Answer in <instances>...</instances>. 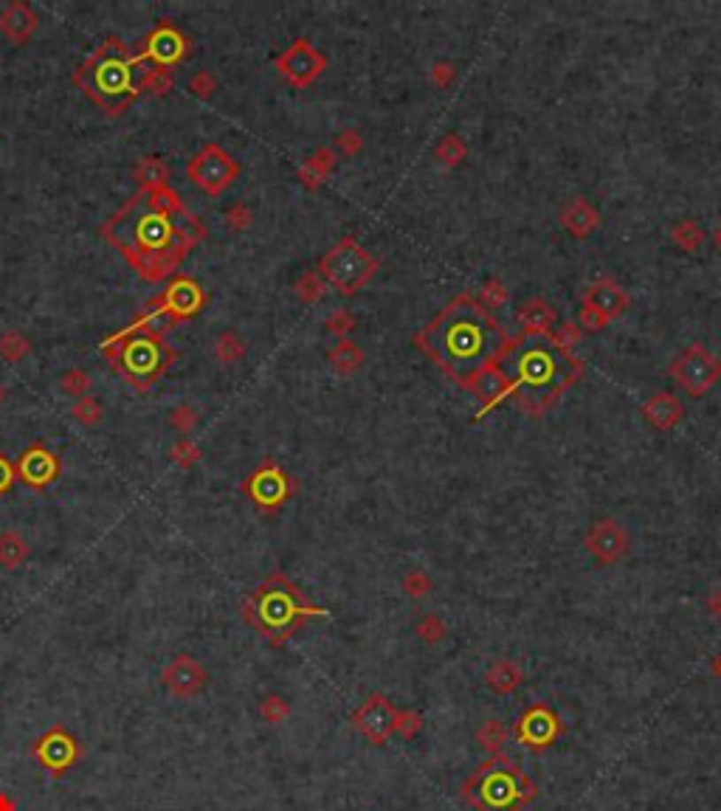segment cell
Masks as SVG:
<instances>
[{"mask_svg":"<svg viewBox=\"0 0 721 811\" xmlns=\"http://www.w3.org/2000/svg\"><path fill=\"white\" fill-rule=\"evenodd\" d=\"M510 339L513 335L502 327V321L477 296L463 290L414 335V347H420L454 384L465 389L504 356Z\"/></svg>","mask_w":721,"mask_h":811,"instance_id":"obj_1","label":"cell"},{"mask_svg":"<svg viewBox=\"0 0 721 811\" xmlns=\"http://www.w3.org/2000/svg\"><path fill=\"white\" fill-rule=\"evenodd\" d=\"M496 370L504 380V397H513L525 415L541 417L566 389L578 384L584 361L558 339V333L525 330L510 339Z\"/></svg>","mask_w":721,"mask_h":811,"instance_id":"obj_2","label":"cell"},{"mask_svg":"<svg viewBox=\"0 0 721 811\" xmlns=\"http://www.w3.org/2000/svg\"><path fill=\"white\" fill-rule=\"evenodd\" d=\"M327 611L304 601L299 586H294L285 575L265 578L254 594L242 601V617L245 623L263 634L273 648L294 634L304 620L325 617Z\"/></svg>","mask_w":721,"mask_h":811,"instance_id":"obj_3","label":"cell"},{"mask_svg":"<svg viewBox=\"0 0 721 811\" xmlns=\"http://www.w3.org/2000/svg\"><path fill=\"white\" fill-rule=\"evenodd\" d=\"M135 63V54L119 37H111L99 45L94 57L85 59V65L76 71L73 82L85 94L99 102L107 113L119 116L135 99V85L130 76V65Z\"/></svg>","mask_w":721,"mask_h":811,"instance_id":"obj_4","label":"cell"},{"mask_svg":"<svg viewBox=\"0 0 721 811\" xmlns=\"http://www.w3.org/2000/svg\"><path fill=\"white\" fill-rule=\"evenodd\" d=\"M459 794L477 811H521L530 800H535L539 786L516 761L494 755L479 763V769L465 780Z\"/></svg>","mask_w":721,"mask_h":811,"instance_id":"obj_5","label":"cell"},{"mask_svg":"<svg viewBox=\"0 0 721 811\" xmlns=\"http://www.w3.org/2000/svg\"><path fill=\"white\" fill-rule=\"evenodd\" d=\"M378 259L356 237H341L318 259V277L333 285L341 296H352L378 273Z\"/></svg>","mask_w":721,"mask_h":811,"instance_id":"obj_6","label":"cell"},{"mask_svg":"<svg viewBox=\"0 0 721 811\" xmlns=\"http://www.w3.org/2000/svg\"><path fill=\"white\" fill-rule=\"evenodd\" d=\"M125 341H121V356L116 361L119 372L130 380V386L138 392H147L156 380L170 370V363L175 361V349L166 347L161 339H152V335H142L125 330Z\"/></svg>","mask_w":721,"mask_h":811,"instance_id":"obj_7","label":"cell"},{"mask_svg":"<svg viewBox=\"0 0 721 811\" xmlns=\"http://www.w3.org/2000/svg\"><path fill=\"white\" fill-rule=\"evenodd\" d=\"M668 375L687 397H704L721 380V361L704 344H690L671 361Z\"/></svg>","mask_w":721,"mask_h":811,"instance_id":"obj_8","label":"cell"},{"mask_svg":"<svg viewBox=\"0 0 721 811\" xmlns=\"http://www.w3.org/2000/svg\"><path fill=\"white\" fill-rule=\"evenodd\" d=\"M628 304H632V296L623 285H617L615 279H597L584 290V299H580V313H578V325L584 330H603L609 321L620 318Z\"/></svg>","mask_w":721,"mask_h":811,"instance_id":"obj_9","label":"cell"},{"mask_svg":"<svg viewBox=\"0 0 721 811\" xmlns=\"http://www.w3.org/2000/svg\"><path fill=\"white\" fill-rule=\"evenodd\" d=\"M187 175L197 189L218 197L223 195L240 175V164L232 152H226L220 144H206L197 156L189 161Z\"/></svg>","mask_w":721,"mask_h":811,"instance_id":"obj_10","label":"cell"},{"mask_svg":"<svg viewBox=\"0 0 721 811\" xmlns=\"http://www.w3.org/2000/svg\"><path fill=\"white\" fill-rule=\"evenodd\" d=\"M294 491H296L294 479H290L276 463H271V459L259 468H254L242 482V493L263 513H276L290 496H294Z\"/></svg>","mask_w":721,"mask_h":811,"instance_id":"obj_11","label":"cell"},{"mask_svg":"<svg viewBox=\"0 0 721 811\" xmlns=\"http://www.w3.org/2000/svg\"><path fill=\"white\" fill-rule=\"evenodd\" d=\"M276 71L285 82H290L294 88H311L321 73L327 68V57L321 54L311 40H294L288 49L276 57Z\"/></svg>","mask_w":721,"mask_h":811,"instance_id":"obj_12","label":"cell"},{"mask_svg":"<svg viewBox=\"0 0 721 811\" xmlns=\"http://www.w3.org/2000/svg\"><path fill=\"white\" fill-rule=\"evenodd\" d=\"M32 755L40 761V767L51 777H63L76 761L82 758V744L76 741L73 732H68L63 724H54L49 732L35 741Z\"/></svg>","mask_w":721,"mask_h":811,"instance_id":"obj_13","label":"cell"},{"mask_svg":"<svg viewBox=\"0 0 721 811\" xmlns=\"http://www.w3.org/2000/svg\"><path fill=\"white\" fill-rule=\"evenodd\" d=\"M584 547L589 549V555L594 561H601L603 566H611L628 555V549H632V535H628V530L617 522V518L603 516L587 530Z\"/></svg>","mask_w":721,"mask_h":811,"instance_id":"obj_14","label":"cell"},{"mask_svg":"<svg viewBox=\"0 0 721 811\" xmlns=\"http://www.w3.org/2000/svg\"><path fill=\"white\" fill-rule=\"evenodd\" d=\"M187 54H189L187 34H183L180 28H175L170 20H161L147 34L144 49L135 54V63L138 59H152L158 68H170V65L180 63V59H187Z\"/></svg>","mask_w":721,"mask_h":811,"instance_id":"obj_15","label":"cell"},{"mask_svg":"<svg viewBox=\"0 0 721 811\" xmlns=\"http://www.w3.org/2000/svg\"><path fill=\"white\" fill-rule=\"evenodd\" d=\"M395 715L397 710L392 701L383 693H372L356 713H352V727H356L366 741L383 746L389 741V736H395Z\"/></svg>","mask_w":721,"mask_h":811,"instance_id":"obj_16","label":"cell"},{"mask_svg":"<svg viewBox=\"0 0 721 811\" xmlns=\"http://www.w3.org/2000/svg\"><path fill=\"white\" fill-rule=\"evenodd\" d=\"M564 732V724L556 710H549L547 705H533L518 722V741L525 744L533 753L552 746Z\"/></svg>","mask_w":721,"mask_h":811,"instance_id":"obj_17","label":"cell"},{"mask_svg":"<svg viewBox=\"0 0 721 811\" xmlns=\"http://www.w3.org/2000/svg\"><path fill=\"white\" fill-rule=\"evenodd\" d=\"M14 473H18V479L28 487H35V491H42V487H49L59 479V456L45 448L42 442H32L18 459V465H14Z\"/></svg>","mask_w":721,"mask_h":811,"instance_id":"obj_18","label":"cell"},{"mask_svg":"<svg viewBox=\"0 0 721 811\" xmlns=\"http://www.w3.org/2000/svg\"><path fill=\"white\" fill-rule=\"evenodd\" d=\"M164 687L178 699H192L209 685V670L195 660L192 654H178L175 660L161 670Z\"/></svg>","mask_w":721,"mask_h":811,"instance_id":"obj_19","label":"cell"},{"mask_svg":"<svg viewBox=\"0 0 721 811\" xmlns=\"http://www.w3.org/2000/svg\"><path fill=\"white\" fill-rule=\"evenodd\" d=\"M158 302L164 310H170L175 321H183V318H192L195 313H201V308L206 304V290L192 277H187V273H175L170 285H166V290L158 296Z\"/></svg>","mask_w":721,"mask_h":811,"instance_id":"obj_20","label":"cell"},{"mask_svg":"<svg viewBox=\"0 0 721 811\" xmlns=\"http://www.w3.org/2000/svg\"><path fill=\"white\" fill-rule=\"evenodd\" d=\"M37 11L23 4V0H12V4L0 11V32L6 34L12 45H26L37 32Z\"/></svg>","mask_w":721,"mask_h":811,"instance_id":"obj_21","label":"cell"},{"mask_svg":"<svg viewBox=\"0 0 721 811\" xmlns=\"http://www.w3.org/2000/svg\"><path fill=\"white\" fill-rule=\"evenodd\" d=\"M603 223L601 211L594 209L589 197H572L570 203L561 209V226L566 228V234H572L575 240H587L592 232H597Z\"/></svg>","mask_w":721,"mask_h":811,"instance_id":"obj_22","label":"cell"},{"mask_svg":"<svg viewBox=\"0 0 721 811\" xmlns=\"http://www.w3.org/2000/svg\"><path fill=\"white\" fill-rule=\"evenodd\" d=\"M640 415L646 417L656 432H671V428H677L685 417V406L677 394L671 392H654L646 403H642Z\"/></svg>","mask_w":721,"mask_h":811,"instance_id":"obj_23","label":"cell"},{"mask_svg":"<svg viewBox=\"0 0 721 811\" xmlns=\"http://www.w3.org/2000/svg\"><path fill=\"white\" fill-rule=\"evenodd\" d=\"M516 318L525 325L527 333H552V325L558 321L556 308H549L544 299H527L518 304Z\"/></svg>","mask_w":721,"mask_h":811,"instance_id":"obj_24","label":"cell"},{"mask_svg":"<svg viewBox=\"0 0 721 811\" xmlns=\"http://www.w3.org/2000/svg\"><path fill=\"white\" fill-rule=\"evenodd\" d=\"M133 178L138 183V192L147 195L152 189H161V187H170V166H166L164 158H156V156H147L138 161V166L133 170Z\"/></svg>","mask_w":721,"mask_h":811,"instance_id":"obj_25","label":"cell"},{"mask_svg":"<svg viewBox=\"0 0 721 811\" xmlns=\"http://www.w3.org/2000/svg\"><path fill=\"white\" fill-rule=\"evenodd\" d=\"M173 228H175V240L180 242V249L183 251H192L195 246H201V242L206 240V223L197 218V214H192L189 209H183L178 218H173Z\"/></svg>","mask_w":721,"mask_h":811,"instance_id":"obj_26","label":"cell"},{"mask_svg":"<svg viewBox=\"0 0 721 811\" xmlns=\"http://www.w3.org/2000/svg\"><path fill=\"white\" fill-rule=\"evenodd\" d=\"M485 682H487L490 687H494L496 693L504 696V693H513L516 687H518L521 682H525V673H521V668H518L513 660H508V656H504V660H496L494 665L487 668Z\"/></svg>","mask_w":721,"mask_h":811,"instance_id":"obj_27","label":"cell"},{"mask_svg":"<svg viewBox=\"0 0 721 811\" xmlns=\"http://www.w3.org/2000/svg\"><path fill=\"white\" fill-rule=\"evenodd\" d=\"M28 555H32V547H28L23 532L18 530L0 532V566H4V570H18L20 563H26Z\"/></svg>","mask_w":721,"mask_h":811,"instance_id":"obj_28","label":"cell"},{"mask_svg":"<svg viewBox=\"0 0 721 811\" xmlns=\"http://www.w3.org/2000/svg\"><path fill=\"white\" fill-rule=\"evenodd\" d=\"M330 363H333V370L339 375H344V378L356 375L361 370V363H364V353L352 339H339V344L330 349Z\"/></svg>","mask_w":721,"mask_h":811,"instance_id":"obj_29","label":"cell"},{"mask_svg":"<svg viewBox=\"0 0 721 811\" xmlns=\"http://www.w3.org/2000/svg\"><path fill=\"white\" fill-rule=\"evenodd\" d=\"M333 166H335V152L330 147H321L308 161H304V166L299 170V178H302V183H308L311 189H316L318 183L327 178V172L333 170Z\"/></svg>","mask_w":721,"mask_h":811,"instance_id":"obj_30","label":"cell"},{"mask_svg":"<svg viewBox=\"0 0 721 811\" xmlns=\"http://www.w3.org/2000/svg\"><path fill=\"white\" fill-rule=\"evenodd\" d=\"M144 203H147L150 211L164 214V218H178V214L187 209V206H183V197L173 187H161V189L147 192L144 195Z\"/></svg>","mask_w":721,"mask_h":811,"instance_id":"obj_31","label":"cell"},{"mask_svg":"<svg viewBox=\"0 0 721 811\" xmlns=\"http://www.w3.org/2000/svg\"><path fill=\"white\" fill-rule=\"evenodd\" d=\"M477 744L485 749L487 755L502 753V746L508 744V727L502 724V718H496V715L485 718V722L479 724V730H477Z\"/></svg>","mask_w":721,"mask_h":811,"instance_id":"obj_32","label":"cell"},{"mask_svg":"<svg viewBox=\"0 0 721 811\" xmlns=\"http://www.w3.org/2000/svg\"><path fill=\"white\" fill-rule=\"evenodd\" d=\"M28 353H32V341L26 339V333H20V330H6V333H0V358H4V361L18 363V361H23Z\"/></svg>","mask_w":721,"mask_h":811,"instance_id":"obj_33","label":"cell"},{"mask_svg":"<svg viewBox=\"0 0 721 811\" xmlns=\"http://www.w3.org/2000/svg\"><path fill=\"white\" fill-rule=\"evenodd\" d=\"M671 240L677 242V246H679L682 251L696 254V251L702 249V242H704V232L699 228L696 220H679L677 226H673Z\"/></svg>","mask_w":721,"mask_h":811,"instance_id":"obj_34","label":"cell"},{"mask_svg":"<svg viewBox=\"0 0 721 811\" xmlns=\"http://www.w3.org/2000/svg\"><path fill=\"white\" fill-rule=\"evenodd\" d=\"M138 90H147L152 96H166L173 90V68H150L138 82Z\"/></svg>","mask_w":721,"mask_h":811,"instance_id":"obj_35","label":"cell"},{"mask_svg":"<svg viewBox=\"0 0 721 811\" xmlns=\"http://www.w3.org/2000/svg\"><path fill=\"white\" fill-rule=\"evenodd\" d=\"M245 356V344L240 341L237 333H223L218 341H214V358L220 363H237Z\"/></svg>","mask_w":721,"mask_h":811,"instance_id":"obj_36","label":"cell"},{"mask_svg":"<svg viewBox=\"0 0 721 811\" xmlns=\"http://www.w3.org/2000/svg\"><path fill=\"white\" fill-rule=\"evenodd\" d=\"M296 296H299L304 304H316L321 296H325V279L318 277V271L302 273L299 282H296Z\"/></svg>","mask_w":721,"mask_h":811,"instance_id":"obj_37","label":"cell"},{"mask_svg":"<svg viewBox=\"0 0 721 811\" xmlns=\"http://www.w3.org/2000/svg\"><path fill=\"white\" fill-rule=\"evenodd\" d=\"M465 156H468V147H465V142L459 139L456 133H449L446 139H442V142L437 144V158H440L442 164H449V166L459 164V161H465Z\"/></svg>","mask_w":721,"mask_h":811,"instance_id":"obj_38","label":"cell"},{"mask_svg":"<svg viewBox=\"0 0 721 811\" xmlns=\"http://www.w3.org/2000/svg\"><path fill=\"white\" fill-rule=\"evenodd\" d=\"M71 415H73L76 420H80L82 425L94 428V425L102 423V406H99L96 397L85 394V397H80V401H76V403L71 406Z\"/></svg>","mask_w":721,"mask_h":811,"instance_id":"obj_39","label":"cell"},{"mask_svg":"<svg viewBox=\"0 0 721 811\" xmlns=\"http://www.w3.org/2000/svg\"><path fill=\"white\" fill-rule=\"evenodd\" d=\"M59 386H63V392H68L71 397H85V394H90V386H94V380H90V375L85 372V370H68L63 378H59Z\"/></svg>","mask_w":721,"mask_h":811,"instance_id":"obj_40","label":"cell"},{"mask_svg":"<svg viewBox=\"0 0 721 811\" xmlns=\"http://www.w3.org/2000/svg\"><path fill=\"white\" fill-rule=\"evenodd\" d=\"M259 715H263V722H268V724H280L290 715V705L282 696L271 693V696L263 699V705H259Z\"/></svg>","mask_w":721,"mask_h":811,"instance_id":"obj_41","label":"cell"},{"mask_svg":"<svg viewBox=\"0 0 721 811\" xmlns=\"http://www.w3.org/2000/svg\"><path fill=\"white\" fill-rule=\"evenodd\" d=\"M170 425L175 428V432H180V434L195 432V428H197V411H195L189 403L175 406V409L170 411Z\"/></svg>","mask_w":721,"mask_h":811,"instance_id":"obj_42","label":"cell"},{"mask_svg":"<svg viewBox=\"0 0 721 811\" xmlns=\"http://www.w3.org/2000/svg\"><path fill=\"white\" fill-rule=\"evenodd\" d=\"M414 634L434 646V642H440L442 637H446V623H442L437 615H426L418 625H414Z\"/></svg>","mask_w":721,"mask_h":811,"instance_id":"obj_43","label":"cell"},{"mask_svg":"<svg viewBox=\"0 0 721 811\" xmlns=\"http://www.w3.org/2000/svg\"><path fill=\"white\" fill-rule=\"evenodd\" d=\"M420 727H423L420 713H414V710H397V715H395V732H397V736L414 738V736L420 732Z\"/></svg>","mask_w":721,"mask_h":811,"instance_id":"obj_44","label":"cell"},{"mask_svg":"<svg viewBox=\"0 0 721 811\" xmlns=\"http://www.w3.org/2000/svg\"><path fill=\"white\" fill-rule=\"evenodd\" d=\"M432 578H428L423 570H411L406 578H403V589H406V594L409 598H426L428 592H432Z\"/></svg>","mask_w":721,"mask_h":811,"instance_id":"obj_45","label":"cell"},{"mask_svg":"<svg viewBox=\"0 0 721 811\" xmlns=\"http://www.w3.org/2000/svg\"><path fill=\"white\" fill-rule=\"evenodd\" d=\"M197 99H209L214 90H218V80H214L211 71H197L189 76V85H187Z\"/></svg>","mask_w":721,"mask_h":811,"instance_id":"obj_46","label":"cell"},{"mask_svg":"<svg viewBox=\"0 0 721 811\" xmlns=\"http://www.w3.org/2000/svg\"><path fill=\"white\" fill-rule=\"evenodd\" d=\"M197 459H201V448L195 446L189 440H180L173 446V463L180 465V468H192L197 465Z\"/></svg>","mask_w":721,"mask_h":811,"instance_id":"obj_47","label":"cell"},{"mask_svg":"<svg viewBox=\"0 0 721 811\" xmlns=\"http://www.w3.org/2000/svg\"><path fill=\"white\" fill-rule=\"evenodd\" d=\"M226 223L232 226L234 232H245V228L254 223V214H251V209L245 206V203H234V206L226 209Z\"/></svg>","mask_w":721,"mask_h":811,"instance_id":"obj_48","label":"cell"},{"mask_svg":"<svg viewBox=\"0 0 721 811\" xmlns=\"http://www.w3.org/2000/svg\"><path fill=\"white\" fill-rule=\"evenodd\" d=\"M485 308H499L502 302H508V287H504L499 279H487L485 287H482V299H479Z\"/></svg>","mask_w":721,"mask_h":811,"instance_id":"obj_49","label":"cell"},{"mask_svg":"<svg viewBox=\"0 0 721 811\" xmlns=\"http://www.w3.org/2000/svg\"><path fill=\"white\" fill-rule=\"evenodd\" d=\"M352 327H356V318H352V313H347V310H335L327 318V330L339 335V339H347Z\"/></svg>","mask_w":721,"mask_h":811,"instance_id":"obj_50","label":"cell"},{"mask_svg":"<svg viewBox=\"0 0 721 811\" xmlns=\"http://www.w3.org/2000/svg\"><path fill=\"white\" fill-rule=\"evenodd\" d=\"M14 479H18V473H14V465L9 463V459H6L4 454H0V496L12 491Z\"/></svg>","mask_w":721,"mask_h":811,"instance_id":"obj_51","label":"cell"},{"mask_svg":"<svg viewBox=\"0 0 721 811\" xmlns=\"http://www.w3.org/2000/svg\"><path fill=\"white\" fill-rule=\"evenodd\" d=\"M339 147L347 152V156H356V152L361 149V135H358L356 130H344V133L339 135Z\"/></svg>","mask_w":721,"mask_h":811,"instance_id":"obj_52","label":"cell"},{"mask_svg":"<svg viewBox=\"0 0 721 811\" xmlns=\"http://www.w3.org/2000/svg\"><path fill=\"white\" fill-rule=\"evenodd\" d=\"M454 71H456V68H454L451 63H437V65H434V71H432V80H434V85H440V88H442V85H449V80L454 76Z\"/></svg>","mask_w":721,"mask_h":811,"instance_id":"obj_53","label":"cell"},{"mask_svg":"<svg viewBox=\"0 0 721 811\" xmlns=\"http://www.w3.org/2000/svg\"><path fill=\"white\" fill-rule=\"evenodd\" d=\"M708 608L713 611V615H721V589L713 592L710 598H708Z\"/></svg>","mask_w":721,"mask_h":811,"instance_id":"obj_54","label":"cell"},{"mask_svg":"<svg viewBox=\"0 0 721 811\" xmlns=\"http://www.w3.org/2000/svg\"><path fill=\"white\" fill-rule=\"evenodd\" d=\"M0 811H14L12 798H9V794H4V792H0Z\"/></svg>","mask_w":721,"mask_h":811,"instance_id":"obj_55","label":"cell"},{"mask_svg":"<svg viewBox=\"0 0 721 811\" xmlns=\"http://www.w3.org/2000/svg\"><path fill=\"white\" fill-rule=\"evenodd\" d=\"M713 246L718 249V254H721V226L716 228V234H713Z\"/></svg>","mask_w":721,"mask_h":811,"instance_id":"obj_56","label":"cell"},{"mask_svg":"<svg viewBox=\"0 0 721 811\" xmlns=\"http://www.w3.org/2000/svg\"><path fill=\"white\" fill-rule=\"evenodd\" d=\"M4 401H6V389H4V384H0V406H4Z\"/></svg>","mask_w":721,"mask_h":811,"instance_id":"obj_57","label":"cell"},{"mask_svg":"<svg viewBox=\"0 0 721 811\" xmlns=\"http://www.w3.org/2000/svg\"><path fill=\"white\" fill-rule=\"evenodd\" d=\"M713 668H716V670H718V677H721V656H718V660H716V662H713Z\"/></svg>","mask_w":721,"mask_h":811,"instance_id":"obj_58","label":"cell"}]
</instances>
